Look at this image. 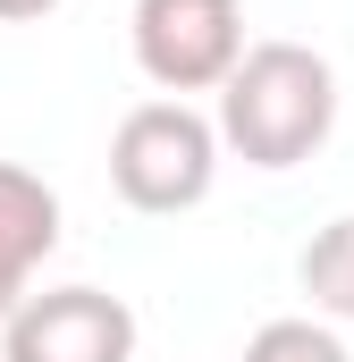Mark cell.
I'll return each instance as SVG.
<instances>
[{"label": "cell", "instance_id": "52a82bcc", "mask_svg": "<svg viewBox=\"0 0 354 362\" xmlns=\"http://www.w3.org/2000/svg\"><path fill=\"white\" fill-rule=\"evenodd\" d=\"M245 362H354V354H346V337H338L329 320L287 312V320H262V329L245 337Z\"/></svg>", "mask_w": 354, "mask_h": 362}, {"label": "cell", "instance_id": "8992f818", "mask_svg": "<svg viewBox=\"0 0 354 362\" xmlns=\"http://www.w3.org/2000/svg\"><path fill=\"white\" fill-rule=\"evenodd\" d=\"M295 286L312 295V320H354V211H338L329 228H312V245L295 253Z\"/></svg>", "mask_w": 354, "mask_h": 362}, {"label": "cell", "instance_id": "5b68a950", "mask_svg": "<svg viewBox=\"0 0 354 362\" xmlns=\"http://www.w3.org/2000/svg\"><path fill=\"white\" fill-rule=\"evenodd\" d=\"M51 253H59V194L34 169L0 160V320L34 295V270Z\"/></svg>", "mask_w": 354, "mask_h": 362}, {"label": "cell", "instance_id": "3957f363", "mask_svg": "<svg viewBox=\"0 0 354 362\" xmlns=\"http://www.w3.org/2000/svg\"><path fill=\"white\" fill-rule=\"evenodd\" d=\"M127 42H135V68L169 101L219 93L228 68L245 59V8L236 0H135Z\"/></svg>", "mask_w": 354, "mask_h": 362}, {"label": "cell", "instance_id": "277c9868", "mask_svg": "<svg viewBox=\"0 0 354 362\" xmlns=\"http://www.w3.org/2000/svg\"><path fill=\"white\" fill-rule=\"evenodd\" d=\"M135 303L110 286H42L0 320V362H135Z\"/></svg>", "mask_w": 354, "mask_h": 362}, {"label": "cell", "instance_id": "ba28073f", "mask_svg": "<svg viewBox=\"0 0 354 362\" xmlns=\"http://www.w3.org/2000/svg\"><path fill=\"white\" fill-rule=\"evenodd\" d=\"M51 8H68V0H0V25H42Z\"/></svg>", "mask_w": 354, "mask_h": 362}, {"label": "cell", "instance_id": "7a4b0ae2", "mask_svg": "<svg viewBox=\"0 0 354 362\" xmlns=\"http://www.w3.org/2000/svg\"><path fill=\"white\" fill-rule=\"evenodd\" d=\"M219 185V135L194 101H135L110 135V194L144 219H177L194 202H211Z\"/></svg>", "mask_w": 354, "mask_h": 362}, {"label": "cell", "instance_id": "6da1fadb", "mask_svg": "<svg viewBox=\"0 0 354 362\" xmlns=\"http://www.w3.org/2000/svg\"><path fill=\"white\" fill-rule=\"evenodd\" d=\"M211 135L245 169H270V177L278 169H304L338 135V68L312 42H245V59L219 85Z\"/></svg>", "mask_w": 354, "mask_h": 362}]
</instances>
